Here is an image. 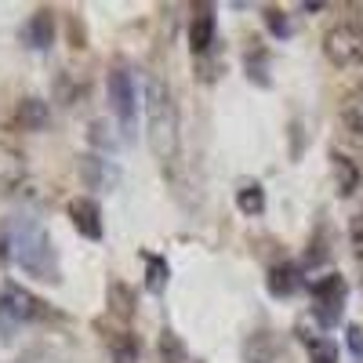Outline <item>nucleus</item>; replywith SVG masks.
<instances>
[{
  "label": "nucleus",
  "mask_w": 363,
  "mask_h": 363,
  "mask_svg": "<svg viewBox=\"0 0 363 363\" xmlns=\"http://www.w3.org/2000/svg\"><path fill=\"white\" fill-rule=\"evenodd\" d=\"M8 255L15 269H22L26 277L44 280V284H62V269H58V251L51 244V236L40 222L33 218H15L8 225Z\"/></svg>",
  "instance_id": "nucleus-1"
},
{
  "label": "nucleus",
  "mask_w": 363,
  "mask_h": 363,
  "mask_svg": "<svg viewBox=\"0 0 363 363\" xmlns=\"http://www.w3.org/2000/svg\"><path fill=\"white\" fill-rule=\"evenodd\" d=\"M145 131H149V145H153L157 160L171 164L178 157V102L174 91L164 77H153L145 84Z\"/></svg>",
  "instance_id": "nucleus-2"
},
{
  "label": "nucleus",
  "mask_w": 363,
  "mask_h": 363,
  "mask_svg": "<svg viewBox=\"0 0 363 363\" xmlns=\"http://www.w3.org/2000/svg\"><path fill=\"white\" fill-rule=\"evenodd\" d=\"M106 87H109V106H113V116L120 124V135L135 138V128H138V84H135L131 69L116 66L109 73Z\"/></svg>",
  "instance_id": "nucleus-3"
},
{
  "label": "nucleus",
  "mask_w": 363,
  "mask_h": 363,
  "mask_svg": "<svg viewBox=\"0 0 363 363\" xmlns=\"http://www.w3.org/2000/svg\"><path fill=\"white\" fill-rule=\"evenodd\" d=\"M37 316H40V301L29 291H22L15 284H8L4 291H0V335L4 338H11L15 330H22L29 320H37Z\"/></svg>",
  "instance_id": "nucleus-4"
},
{
  "label": "nucleus",
  "mask_w": 363,
  "mask_h": 363,
  "mask_svg": "<svg viewBox=\"0 0 363 363\" xmlns=\"http://www.w3.org/2000/svg\"><path fill=\"white\" fill-rule=\"evenodd\" d=\"M323 55H327V62H335L342 69L363 62V29L352 26V22H338L335 29H327Z\"/></svg>",
  "instance_id": "nucleus-5"
},
{
  "label": "nucleus",
  "mask_w": 363,
  "mask_h": 363,
  "mask_svg": "<svg viewBox=\"0 0 363 363\" xmlns=\"http://www.w3.org/2000/svg\"><path fill=\"white\" fill-rule=\"evenodd\" d=\"M309 291H313V313H316L320 327H335L342 320V306H345V280L338 272H330V277L316 280Z\"/></svg>",
  "instance_id": "nucleus-6"
},
{
  "label": "nucleus",
  "mask_w": 363,
  "mask_h": 363,
  "mask_svg": "<svg viewBox=\"0 0 363 363\" xmlns=\"http://www.w3.org/2000/svg\"><path fill=\"white\" fill-rule=\"evenodd\" d=\"M66 215H69L73 229H77L84 240H102V236H106V225H102V207H99L95 200H87V196L69 200Z\"/></svg>",
  "instance_id": "nucleus-7"
},
{
  "label": "nucleus",
  "mask_w": 363,
  "mask_h": 363,
  "mask_svg": "<svg viewBox=\"0 0 363 363\" xmlns=\"http://www.w3.org/2000/svg\"><path fill=\"white\" fill-rule=\"evenodd\" d=\"M80 178H84V186L87 189H113L116 182H120V167L106 157H80Z\"/></svg>",
  "instance_id": "nucleus-8"
},
{
  "label": "nucleus",
  "mask_w": 363,
  "mask_h": 363,
  "mask_svg": "<svg viewBox=\"0 0 363 363\" xmlns=\"http://www.w3.org/2000/svg\"><path fill=\"white\" fill-rule=\"evenodd\" d=\"M211 44H215V15H211L207 4H200L196 15H189V48L203 55Z\"/></svg>",
  "instance_id": "nucleus-9"
},
{
  "label": "nucleus",
  "mask_w": 363,
  "mask_h": 363,
  "mask_svg": "<svg viewBox=\"0 0 363 363\" xmlns=\"http://www.w3.org/2000/svg\"><path fill=\"white\" fill-rule=\"evenodd\" d=\"M22 37H26V44H29V48L48 51V48H51V40H55V15H51L48 8H44V11H37L33 18L26 22Z\"/></svg>",
  "instance_id": "nucleus-10"
},
{
  "label": "nucleus",
  "mask_w": 363,
  "mask_h": 363,
  "mask_svg": "<svg viewBox=\"0 0 363 363\" xmlns=\"http://www.w3.org/2000/svg\"><path fill=\"white\" fill-rule=\"evenodd\" d=\"M298 287H301V269H298V265L284 262V265H272V269H269V294L291 298Z\"/></svg>",
  "instance_id": "nucleus-11"
},
{
  "label": "nucleus",
  "mask_w": 363,
  "mask_h": 363,
  "mask_svg": "<svg viewBox=\"0 0 363 363\" xmlns=\"http://www.w3.org/2000/svg\"><path fill=\"white\" fill-rule=\"evenodd\" d=\"M244 359L247 363H277L280 359V342L272 338V335H251L247 345H244Z\"/></svg>",
  "instance_id": "nucleus-12"
},
{
  "label": "nucleus",
  "mask_w": 363,
  "mask_h": 363,
  "mask_svg": "<svg viewBox=\"0 0 363 363\" xmlns=\"http://www.w3.org/2000/svg\"><path fill=\"white\" fill-rule=\"evenodd\" d=\"M15 124L26 128V131H40L48 124V102L44 99H26L15 113Z\"/></svg>",
  "instance_id": "nucleus-13"
},
{
  "label": "nucleus",
  "mask_w": 363,
  "mask_h": 363,
  "mask_svg": "<svg viewBox=\"0 0 363 363\" xmlns=\"http://www.w3.org/2000/svg\"><path fill=\"white\" fill-rule=\"evenodd\" d=\"M330 167H335V178H338V193L352 196L356 186H359V167L349 157H342V153H330Z\"/></svg>",
  "instance_id": "nucleus-14"
},
{
  "label": "nucleus",
  "mask_w": 363,
  "mask_h": 363,
  "mask_svg": "<svg viewBox=\"0 0 363 363\" xmlns=\"http://www.w3.org/2000/svg\"><path fill=\"white\" fill-rule=\"evenodd\" d=\"M167 280H171V265H167V258H160V255H145V291H149V294H164Z\"/></svg>",
  "instance_id": "nucleus-15"
},
{
  "label": "nucleus",
  "mask_w": 363,
  "mask_h": 363,
  "mask_svg": "<svg viewBox=\"0 0 363 363\" xmlns=\"http://www.w3.org/2000/svg\"><path fill=\"white\" fill-rule=\"evenodd\" d=\"M236 207L244 211L247 218H258L265 211V189L258 186V182H244V186L236 189Z\"/></svg>",
  "instance_id": "nucleus-16"
},
{
  "label": "nucleus",
  "mask_w": 363,
  "mask_h": 363,
  "mask_svg": "<svg viewBox=\"0 0 363 363\" xmlns=\"http://www.w3.org/2000/svg\"><path fill=\"white\" fill-rule=\"evenodd\" d=\"M109 309H113V316H120V320H131V316H135V294H131L128 284H120V280L109 284Z\"/></svg>",
  "instance_id": "nucleus-17"
},
{
  "label": "nucleus",
  "mask_w": 363,
  "mask_h": 363,
  "mask_svg": "<svg viewBox=\"0 0 363 363\" xmlns=\"http://www.w3.org/2000/svg\"><path fill=\"white\" fill-rule=\"evenodd\" d=\"M306 345H309V359L313 363H338V349L330 338H316V335H306Z\"/></svg>",
  "instance_id": "nucleus-18"
},
{
  "label": "nucleus",
  "mask_w": 363,
  "mask_h": 363,
  "mask_svg": "<svg viewBox=\"0 0 363 363\" xmlns=\"http://www.w3.org/2000/svg\"><path fill=\"white\" fill-rule=\"evenodd\" d=\"M135 359H138L135 335H116L113 338V363H135Z\"/></svg>",
  "instance_id": "nucleus-19"
},
{
  "label": "nucleus",
  "mask_w": 363,
  "mask_h": 363,
  "mask_svg": "<svg viewBox=\"0 0 363 363\" xmlns=\"http://www.w3.org/2000/svg\"><path fill=\"white\" fill-rule=\"evenodd\" d=\"M265 66H269V55H265V51H258V48H255V51L244 58V69H247V77H251L258 87H265V84H269V77H265Z\"/></svg>",
  "instance_id": "nucleus-20"
},
{
  "label": "nucleus",
  "mask_w": 363,
  "mask_h": 363,
  "mask_svg": "<svg viewBox=\"0 0 363 363\" xmlns=\"http://www.w3.org/2000/svg\"><path fill=\"white\" fill-rule=\"evenodd\" d=\"M265 26H269L277 37H287V33H291V26H287V18H284L280 8H269V11H265Z\"/></svg>",
  "instance_id": "nucleus-21"
},
{
  "label": "nucleus",
  "mask_w": 363,
  "mask_h": 363,
  "mask_svg": "<svg viewBox=\"0 0 363 363\" xmlns=\"http://www.w3.org/2000/svg\"><path fill=\"white\" fill-rule=\"evenodd\" d=\"M345 342H349L352 359H356V363H363V327H356V323H352V327L345 330Z\"/></svg>",
  "instance_id": "nucleus-22"
},
{
  "label": "nucleus",
  "mask_w": 363,
  "mask_h": 363,
  "mask_svg": "<svg viewBox=\"0 0 363 363\" xmlns=\"http://www.w3.org/2000/svg\"><path fill=\"white\" fill-rule=\"evenodd\" d=\"M91 142L95 145H102L106 153L113 149V135H109V124H102V120H95V124H91Z\"/></svg>",
  "instance_id": "nucleus-23"
},
{
  "label": "nucleus",
  "mask_w": 363,
  "mask_h": 363,
  "mask_svg": "<svg viewBox=\"0 0 363 363\" xmlns=\"http://www.w3.org/2000/svg\"><path fill=\"white\" fill-rule=\"evenodd\" d=\"M352 247H356V255H359V262H363V215H356L352 218Z\"/></svg>",
  "instance_id": "nucleus-24"
}]
</instances>
